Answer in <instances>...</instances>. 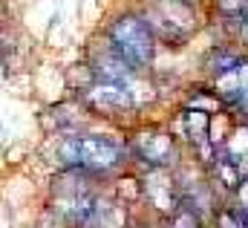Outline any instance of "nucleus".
<instances>
[{"label":"nucleus","instance_id":"obj_1","mask_svg":"<svg viewBox=\"0 0 248 228\" xmlns=\"http://www.w3.org/2000/svg\"><path fill=\"white\" fill-rule=\"evenodd\" d=\"M41 159L49 165V171H84L104 182H113L116 176L133 168L124 133L104 130L98 124L78 133L44 136Z\"/></svg>","mask_w":248,"mask_h":228},{"label":"nucleus","instance_id":"obj_2","mask_svg":"<svg viewBox=\"0 0 248 228\" xmlns=\"http://www.w3.org/2000/svg\"><path fill=\"white\" fill-rule=\"evenodd\" d=\"M95 38L110 52L122 58L133 72H139V75L156 72L159 58H162V47L153 38L147 20L141 17L139 6L133 0H119L104 12L101 23L95 29Z\"/></svg>","mask_w":248,"mask_h":228},{"label":"nucleus","instance_id":"obj_3","mask_svg":"<svg viewBox=\"0 0 248 228\" xmlns=\"http://www.w3.org/2000/svg\"><path fill=\"white\" fill-rule=\"evenodd\" d=\"M133 171H179L187 153L168 118H144L124 130Z\"/></svg>","mask_w":248,"mask_h":228},{"label":"nucleus","instance_id":"obj_4","mask_svg":"<svg viewBox=\"0 0 248 228\" xmlns=\"http://www.w3.org/2000/svg\"><path fill=\"white\" fill-rule=\"evenodd\" d=\"M133 3L147 20L162 52L185 49L208 23V12L202 3H187V0H133Z\"/></svg>","mask_w":248,"mask_h":228},{"label":"nucleus","instance_id":"obj_5","mask_svg":"<svg viewBox=\"0 0 248 228\" xmlns=\"http://www.w3.org/2000/svg\"><path fill=\"white\" fill-rule=\"evenodd\" d=\"M139 173V211H144L147 217H153L156 223L168 220L170 214H176L182 208V191H179V179L176 171H136Z\"/></svg>","mask_w":248,"mask_h":228},{"label":"nucleus","instance_id":"obj_6","mask_svg":"<svg viewBox=\"0 0 248 228\" xmlns=\"http://www.w3.org/2000/svg\"><path fill=\"white\" fill-rule=\"evenodd\" d=\"M248 61V52H243L237 44H231V41H214V44H208L202 52H199V61H196V66H199V81H205V84H217V81H222L225 75H231L234 69H240L243 64Z\"/></svg>","mask_w":248,"mask_h":228},{"label":"nucleus","instance_id":"obj_7","mask_svg":"<svg viewBox=\"0 0 248 228\" xmlns=\"http://www.w3.org/2000/svg\"><path fill=\"white\" fill-rule=\"evenodd\" d=\"M93 124H98V121L87 113V107L75 96H63V98H58L55 104H49L41 113L44 136H52V133H78V130H90Z\"/></svg>","mask_w":248,"mask_h":228},{"label":"nucleus","instance_id":"obj_8","mask_svg":"<svg viewBox=\"0 0 248 228\" xmlns=\"http://www.w3.org/2000/svg\"><path fill=\"white\" fill-rule=\"evenodd\" d=\"M219 159H225L228 165H234L237 171L248 176V118H237L231 133L225 136V142L217 150Z\"/></svg>","mask_w":248,"mask_h":228},{"label":"nucleus","instance_id":"obj_9","mask_svg":"<svg viewBox=\"0 0 248 228\" xmlns=\"http://www.w3.org/2000/svg\"><path fill=\"white\" fill-rule=\"evenodd\" d=\"M208 23L219 29V41H231L243 52H248V17H237V20H208Z\"/></svg>","mask_w":248,"mask_h":228},{"label":"nucleus","instance_id":"obj_10","mask_svg":"<svg viewBox=\"0 0 248 228\" xmlns=\"http://www.w3.org/2000/svg\"><path fill=\"white\" fill-rule=\"evenodd\" d=\"M211 228H248V217L234 205V202H222L217 211H214V217H211Z\"/></svg>","mask_w":248,"mask_h":228},{"label":"nucleus","instance_id":"obj_11","mask_svg":"<svg viewBox=\"0 0 248 228\" xmlns=\"http://www.w3.org/2000/svg\"><path fill=\"white\" fill-rule=\"evenodd\" d=\"M162 228H211V226L199 214H193L187 208H179L176 214H170L168 220H162Z\"/></svg>","mask_w":248,"mask_h":228},{"label":"nucleus","instance_id":"obj_12","mask_svg":"<svg viewBox=\"0 0 248 228\" xmlns=\"http://www.w3.org/2000/svg\"><path fill=\"white\" fill-rule=\"evenodd\" d=\"M228 202H234V205H237V208H240V211L248 217V176L240 182V188L231 194V199H228Z\"/></svg>","mask_w":248,"mask_h":228},{"label":"nucleus","instance_id":"obj_13","mask_svg":"<svg viewBox=\"0 0 248 228\" xmlns=\"http://www.w3.org/2000/svg\"><path fill=\"white\" fill-rule=\"evenodd\" d=\"M84 228H90V226H84Z\"/></svg>","mask_w":248,"mask_h":228}]
</instances>
